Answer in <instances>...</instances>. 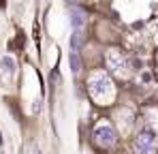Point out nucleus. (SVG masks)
<instances>
[{"label": "nucleus", "mask_w": 158, "mask_h": 154, "mask_svg": "<svg viewBox=\"0 0 158 154\" xmlns=\"http://www.w3.org/2000/svg\"><path fill=\"white\" fill-rule=\"evenodd\" d=\"M88 90H90L92 99H96V101H109V99H113V94H115L113 81H111V77H107L105 73H96V75L90 77Z\"/></svg>", "instance_id": "nucleus-1"}, {"label": "nucleus", "mask_w": 158, "mask_h": 154, "mask_svg": "<svg viewBox=\"0 0 158 154\" xmlns=\"http://www.w3.org/2000/svg\"><path fill=\"white\" fill-rule=\"evenodd\" d=\"M135 152L137 154H156L158 152V139L154 130L143 128L135 139Z\"/></svg>", "instance_id": "nucleus-2"}, {"label": "nucleus", "mask_w": 158, "mask_h": 154, "mask_svg": "<svg viewBox=\"0 0 158 154\" xmlns=\"http://www.w3.org/2000/svg\"><path fill=\"white\" fill-rule=\"evenodd\" d=\"M94 139L103 148H111L115 143V139H118V133H115V128L111 126V124H101V126H96V130H94Z\"/></svg>", "instance_id": "nucleus-3"}, {"label": "nucleus", "mask_w": 158, "mask_h": 154, "mask_svg": "<svg viewBox=\"0 0 158 154\" xmlns=\"http://www.w3.org/2000/svg\"><path fill=\"white\" fill-rule=\"evenodd\" d=\"M85 13L79 9V6H75L73 11H71V26H73V30H81L83 26H85Z\"/></svg>", "instance_id": "nucleus-4"}, {"label": "nucleus", "mask_w": 158, "mask_h": 154, "mask_svg": "<svg viewBox=\"0 0 158 154\" xmlns=\"http://www.w3.org/2000/svg\"><path fill=\"white\" fill-rule=\"evenodd\" d=\"M81 45H83V34H81V30H75L71 36V47H73V51H77L81 49Z\"/></svg>", "instance_id": "nucleus-5"}, {"label": "nucleus", "mask_w": 158, "mask_h": 154, "mask_svg": "<svg viewBox=\"0 0 158 154\" xmlns=\"http://www.w3.org/2000/svg\"><path fill=\"white\" fill-rule=\"evenodd\" d=\"M71 71H73L75 75H79V71H81V60H79L77 51H73V53H71Z\"/></svg>", "instance_id": "nucleus-6"}, {"label": "nucleus", "mask_w": 158, "mask_h": 154, "mask_svg": "<svg viewBox=\"0 0 158 154\" xmlns=\"http://www.w3.org/2000/svg\"><path fill=\"white\" fill-rule=\"evenodd\" d=\"M2 66L9 71V73H15V62L11 58H2Z\"/></svg>", "instance_id": "nucleus-7"}, {"label": "nucleus", "mask_w": 158, "mask_h": 154, "mask_svg": "<svg viewBox=\"0 0 158 154\" xmlns=\"http://www.w3.org/2000/svg\"><path fill=\"white\" fill-rule=\"evenodd\" d=\"M66 4H77V0H66Z\"/></svg>", "instance_id": "nucleus-8"}]
</instances>
